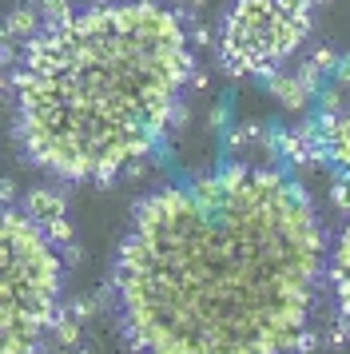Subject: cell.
Masks as SVG:
<instances>
[{"label": "cell", "instance_id": "2", "mask_svg": "<svg viewBox=\"0 0 350 354\" xmlns=\"http://www.w3.org/2000/svg\"><path fill=\"white\" fill-rule=\"evenodd\" d=\"M195 76L187 20L159 0L88 4L48 20L8 72L24 160L60 179L108 187L156 151Z\"/></svg>", "mask_w": 350, "mask_h": 354}, {"label": "cell", "instance_id": "21", "mask_svg": "<svg viewBox=\"0 0 350 354\" xmlns=\"http://www.w3.org/2000/svg\"><path fill=\"white\" fill-rule=\"evenodd\" d=\"M80 259H84V255H80L76 243H72V247H64V263H80Z\"/></svg>", "mask_w": 350, "mask_h": 354}, {"label": "cell", "instance_id": "19", "mask_svg": "<svg viewBox=\"0 0 350 354\" xmlns=\"http://www.w3.org/2000/svg\"><path fill=\"white\" fill-rule=\"evenodd\" d=\"M191 40H195V44H211V28H203V24H195V32H191Z\"/></svg>", "mask_w": 350, "mask_h": 354}, {"label": "cell", "instance_id": "3", "mask_svg": "<svg viewBox=\"0 0 350 354\" xmlns=\"http://www.w3.org/2000/svg\"><path fill=\"white\" fill-rule=\"evenodd\" d=\"M4 255V354H36L64 310V251L8 203L0 215Z\"/></svg>", "mask_w": 350, "mask_h": 354}, {"label": "cell", "instance_id": "4", "mask_svg": "<svg viewBox=\"0 0 350 354\" xmlns=\"http://www.w3.org/2000/svg\"><path fill=\"white\" fill-rule=\"evenodd\" d=\"M315 28V0H231L215 32V60L231 80L283 72Z\"/></svg>", "mask_w": 350, "mask_h": 354}, {"label": "cell", "instance_id": "10", "mask_svg": "<svg viewBox=\"0 0 350 354\" xmlns=\"http://www.w3.org/2000/svg\"><path fill=\"white\" fill-rule=\"evenodd\" d=\"M40 28H44V17H40L36 4H16V8H8V17H4V40H12V44L20 40V48H24Z\"/></svg>", "mask_w": 350, "mask_h": 354}, {"label": "cell", "instance_id": "1", "mask_svg": "<svg viewBox=\"0 0 350 354\" xmlns=\"http://www.w3.org/2000/svg\"><path fill=\"white\" fill-rule=\"evenodd\" d=\"M326 251L299 176L231 160L136 199L108 295L136 354H295Z\"/></svg>", "mask_w": 350, "mask_h": 354}, {"label": "cell", "instance_id": "16", "mask_svg": "<svg viewBox=\"0 0 350 354\" xmlns=\"http://www.w3.org/2000/svg\"><path fill=\"white\" fill-rule=\"evenodd\" d=\"M311 60H315L322 72H334V68H338V60H342V52H334V48H326V44H322V48L311 52Z\"/></svg>", "mask_w": 350, "mask_h": 354}, {"label": "cell", "instance_id": "8", "mask_svg": "<svg viewBox=\"0 0 350 354\" xmlns=\"http://www.w3.org/2000/svg\"><path fill=\"white\" fill-rule=\"evenodd\" d=\"M318 128L326 147V167H334V176H350V108L318 112Z\"/></svg>", "mask_w": 350, "mask_h": 354}, {"label": "cell", "instance_id": "7", "mask_svg": "<svg viewBox=\"0 0 350 354\" xmlns=\"http://www.w3.org/2000/svg\"><path fill=\"white\" fill-rule=\"evenodd\" d=\"M326 287H331L334 315L350 326V215L342 219L338 235L331 239V251H326Z\"/></svg>", "mask_w": 350, "mask_h": 354}, {"label": "cell", "instance_id": "14", "mask_svg": "<svg viewBox=\"0 0 350 354\" xmlns=\"http://www.w3.org/2000/svg\"><path fill=\"white\" fill-rule=\"evenodd\" d=\"M100 303H104V295H80V299H72V303H68V310H72L80 322H88V319H95Z\"/></svg>", "mask_w": 350, "mask_h": 354}, {"label": "cell", "instance_id": "20", "mask_svg": "<svg viewBox=\"0 0 350 354\" xmlns=\"http://www.w3.org/2000/svg\"><path fill=\"white\" fill-rule=\"evenodd\" d=\"M16 199V179H4V207Z\"/></svg>", "mask_w": 350, "mask_h": 354}, {"label": "cell", "instance_id": "12", "mask_svg": "<svg viewBox=\"0 0 350 354\" xmlns=\"http://www.w3.org/2000/svg\"><path fill=\"white\" fill-rule=\"evenodd\" d=\"M326 199H331V211H338V215H350V176H334Z\"/></svg>", "mask_w": 350, "mask_h": 354}, {"label": "cell", "instance_id": "5", "mask_svg": "<svg viewBox=\"0 0 350 354\" xmlns=\"http://www.w3.org/2000/svg\"><path fill=\"white\" fill-rule=\"evenodd\" d=\"M275 156H279V167H286L291 176L326 167V147H322L318 115L299 120L295 128H275Z\"/></svg>", "mask_w": 350, "mask_h": 354}, {"label": "cell", "instance_id": "15", "mask_svg": "<svg viewBox=\"0 0 350 354\" xmlns=\"http://www.w3.org/2000/svg\"><path fill=\"white\" fill-rule=\"evenodd\" d=\"M36 8H40V17L48 20H64V17H72L76 8H72V0H36Z\"/></svg>", "mask_w": 350, "mask_h": 354}, {"label": "cell", "instance_id": "6", "mask_svg": "<svg viewBox=\"0 0 350 354\" xmlns=\"http://www.w3.org/2000/svg\"><path fill=\"white\" fill-rule=\"evenodd\" d=\"M20 207L28 211V219L40 231H44L48 239L56 243V247H72V219H68V199H64L60 187H52V183H36L24 192V203Z\"/></svg>", "mask_w": 350, "mask_h": 354}, {"label": "cell", "instance_id": "22", "mask_svg": "<svg viewBox=\"0 0 350 354\" xmlns=\"http://www.w3.org/2000/svg\"><path fill=\"white\" fill-rule=\"evenodd\" d=\"M36 354H52V351H44V346H40V351H36Z\"/></svg>", "mask_w": 350, "mask_h": 354}, {"label": "cell", "instance_id": "17", "mask_svg": "<svg viewBox=\"0 0 350 354\" xmlns=\"http://www.w3.org/2000/svg\"><path fill=\"white\" fill-rule=\"evenodd\" d=\"M331 84L342 92V88H350V52H342V60H338V68L331 72Z\"/></svg>", "mask_w": 350, "mask_h": 354}, {"label": "cell", "instance_id": "9", "mask_svg": "<svg viewBox=\"0 0 350 354\" xmlns=\"http://www.w3.org/2000/svg\"><path fill=\"white\" fill-rule=\"evenodd\" d=\"M263 88H267L270 100H279V104H283L286 112H306V104L315 100V92H311L295 72H275V76L263 80Z\"/></svg>", "mask_w": 350, "mask_h": 354}, {"label": "cell", "instance_id": "18", "mask_svg": "<svg viewBox=\"0 0 350 354\" xmlns=\"http://www.w3.org/2000/svg\"><path fill=\"white\" fill-rule=\"evenodd\" d=\"M227 115H231L227 100H223V104H215V112L207 115V131H227Z\"/></svg>", "mask_w": 350, "mask_h": 354}, {"label": "cell", "instance_id": "13", "mask_svg": "<svg viewBox=\"0 0 350 354\" xmlns=\"http://www.w3.org/2000/svg\"><path fill=\"white\" fill-rule=\"evenodd\" d=\"M295 76H299L302 84H306V88H311V92H322V76H326V72H322V68L315 64V60H311V56H306V60H299V68H295Z\"/></svg>", "mask_w": 350, "mask_h": 354}, {"label": "cell", "instance_id": "11", "mask_svg": "<svg viewBox=\"0 0 350 354\" xmlns=\"http://www.w3.org/2000/svg\"><path fill=\"white\" fill-rule=\"evenodd\" d=\"M48 338H52V346H76L80 342V319L68 310V306L60 310V319H56V326H52Z\"/></svg>", "mask_w": 350, "mask_h": 354}]
</instances>
